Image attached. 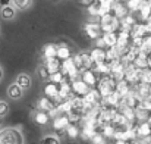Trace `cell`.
Instances as JSON below:
<instances>
[{"label": "cell", "mask_w": 151, "mask_h": 144, "mask_svg": "<svg viewBox=\"0 0 151 144\" xmlns=\"http://www.w3.org/2000/svg\"><path fill=\"white\" fill-rule=\"evenodd\" d=\"M72 82H69V81H65V82H62L60 84V88H59V96L60 98H63V100H66V98H69V97L72 96Z\"/></svg>", "instance_id": "8fae6325"}, {"label": "cell", "mask_w": 151, "mask_h": 144, "mask_svg": "<svg viewBox=\"0 0 151 144\" xmlns=\"http://www.w3.org/2000/svg\"><path fill=\"white\" fill-rule=\"evenodd\" d=\"M59 85L57 84H54V82H49L46 87H44V94L46 97H49L51 100H54L56 97H59Z\"/></svg>", "instance_id": "4fadbf2b"}, {"label": "cell", "mask_w": 151, "mask_h": 144, "mask_svg": "<svg viewBox=\"0 0 151 144\" xmlns=\"http://www.w3.org/2000/svg\"><path fill=\"white\" fill-rule=\"evenodd\" d=\"M66 134H68V137H69V138H76V137L79 135V130H78L75 125L69 124V127L66 128Z\"/></svg>", "instance_id": "e575fe53"}, {"label": "cell", "mask_w": 151, "mask_h": 144, "mask_svg": "<svg viewBox=\"0 0 151 144\" xmlns=\"http://www.w3.org/2000/svg\"><path fill=\"white\" fill-rule=\"evenodd\" d=\"M116 91H117L122 97H126L129 93H131L129 82H126L125 80H123V81H119V82H117V85H116Z\"/></svg>", "instance_id": "603a6c76"}, {"label": "cell", "mask_w": 151, "mask_h": 144, "mask_svg": "<svg viewBox=\"0 0 151 144\" xmlns=\"http://www.w3.org/2000/svg\"><path fill=\"white\" fill-rule=\"evenodd\" d=\"M22 93H24V88H21L16 82H15V84H10L9 88H7V94H9L10 98H13V100L21 98V97H22Z\"/></svg>", "instance_id": "9a60e30c"}, {"label": "cell", "mask_w": 151, "mask_h": 144, "mask_svg": "<svg viewBox=\"0 0 151 144\" xmlns=\"http://www.w3.org/2000/svg\"><path fill=\"white\" fill-rule=\"evenodd\" d=\"M43 56L44 59H53L57 57V46L56 44H47L43 50Z\"/></svg>", "instance_id": "cb8c5ba5"}, {"label": "cell", "mask_w": 151, "mask_h": 144, "mask_svg": "<svg viewBox=\"0 0 151 144\" xmlns=\"http://www.w3.org/2000/svg\"><path fill=\"white\" fill-rule=\"evenodd\" d=\"M81 57H82V62H84L85 69H91L93 65H94V60H93V57H91V53L82 51V53H81Z\"/></svg>", "instance_id": "f546056e"}, {"label": "cell", "mask_w": 151, "mask_h": 144, "mask_svg": "<svg viewBox=\"0 0 151 144\" xmlns=\"http://www.w3.org/2000/svg\"><path fill=\"white\" fill-rule=\"evenodd\" d=\"M65 81H68V78H66V75H65L62 71L54 72V74H51L50 75V82H54V84H62V82H65Z\"/></svg>", "instance_id": "f1b7e54d"}, {"label": "cell", "mask_w": 151, "mask_h": 144, "mask_svg": "<svg viewBox=\"0 0 151 144\" xmlns=\"http://www.w3.org/2000/svg\"><path fill=\"white\" fill-rule=\"evenodd\" d=\"M150 112H151V109H150Z\"/></svg>", "instance_id": "816d5d0a"}, {"label": "cell", "mask_w": 151, "mask_h": 144, "mask_svg": "<svg viewBox=\"0 0 151 144\" xmlns=\"http://www.w3.org/2000/svg\"><path fill=\"white\" fill-rule=\"evenodd\" d=\"M137 134L142 138H148L151 137V124L150 122H141L137 127Z\"/></svg>", "instance_id": "7c38bea8"}, {"label": "cell", "mask_w": 151, "mask_h": 144, "mask_svg": "<svg viewBox=\"0 0 151 144\" xmlns=\"http://www.w3.org/2000/svg\"><path fill=\"white\" fill-rule=\"evenodd\" d=\"M85 34L93 38V40H97L100 37V31H101V25L100 24H94V22H88L85 24Z\"/></svg>", "instance_id": "5b68a950"}, {"label": "cell", "mask_w": 151, "mask_h": 144, "mask_svg": "<svg viewBox=\"0 0 151 144\" xmlns=\"http://www.w3.org/2000/svg\"><path fill=\"white\" fill-rule=\"evenodd\" d=\"M40 75H41V78H43V80H47V78H50V72H49V69L46 68V65L40 68Z\"/></svg>", "instance_id": "b9f144b4"}, {"label": "cell", "mask_w": 151, "mask_h": 144, "mask_svg": "<svg viewBox=\"0 0 151 144\" xmlns=\"http://www.w3.org/2000/svg\"><path fill=\"white\" fill-rule=\"evenodd\" d=\"M116 85H117V82L113 80L111 75H104V77H101V80H99L97 90L101 94V97H107L113 91H116Z\"/></svg>", "instance_id": "7a4b0ae2"}, {"label": "cell", "mask_w": 151, "mask_h": 144, "mask_svg": "<svg viewBox=\"0 0 151 144\" xmlns=\"http://www.w3.org/2000/svg\"><path fill=\"white\" fill-rule=\"evenodd\" d=\"M41 144H60V141H59V138L54 137V135H47V137L43 138Z\"/></svg>", "instance_id": "f35d334b"}, {"label": "cell", "mask_w": 151, "mask_h": 144, "mask_svg": "<svg viewBox=\"0 0 151 144\" xmlns=\"http://www.w3.org/2000/svg\"><path fill=\"white\" fill-rule=\"evenodd\" d=\"M57 57H59L62 62L66 60V59H70V50H69V47H68L65 43H62V44L57 46Z\"/></svg>", "instance_id": "e0dca14e"}, {"label": "cell", "mask_w": 151, "mask_h": 144, "mask_svg": "<svg viewBox=\"0 0 151 144\" xmlns=\"http://www.w3.org/2000/svg\"><path fill=\"white\" fill-rule=\"evenodd\" d=\"M0 78H1V69H0Z\"/></svg>", "instance_id": "681fc988"}, {"label": "cell", "mask_w": 151, "mask_h": 144, "mask_svg": "<svg viewBox=\"0 0 151 144\" xmlns=\"http://www.w3.org/2000/svg\"><path fill=\"white\" fill-rule=\"evenodd\" d=\"M91 141H93V144H106V137L103 134H97Z\"/></svg>", "instance_id": "60d3db41"}, {"label": "cell", "mask_w": 151, "mask_h": 144, "mask_svg": "<svg viewBox=\"0 0 151 144\" xmlns=\"http://www.w3.org/2000/svg\"><path fill=\"white\" fill-rule=\"evenodd\" d=\"M72 91L75 96L84 97L87 93H90V85L82 80H75V81H72Z\"/></svg>", "instance_id": "277c9868"}, {"label": "cell", "mask_w": 151, "mask_h": 144, "mask_svg": "<svg viewBox=\"0 0 151 144\" xmlns=\"http://www.w3.org/2000/svg\"><path fill=\"white\" fill-rule=\"evenodd\" d=\"M13 1H15V6L18 9H27L32 3V0H13Z\"/></svg>", "instance_id": "d590c367"}, {"label": "cell", "mask_w": 151, "mask_h": 144, "mask_svg": "<svg viewBox=\"0 0 151 144\" xmlns=\"http://www.w3.org/2000/svg\"><path fill=\"white\" fill-rule=\"evenodd\" d=\"M128 10H129L128 6H125V4H122L119 1H116L113 4V15L116 18H119V19H123L125 16H128Z\"/></svg>", "instance_id": "30bf717a"}, {"label": "cell", "mask_w": 151, "mask_h": 144, "mask_svg": "<svg viewBox=\"0 0 151 144\" xmlns=\"http://www.w3.org/2000/svg\"><path fill=\"white\" fill-rule=\"evenodd\" d=\"M0 4L4 7V6H9L10 4V0H0Z\"/></svg>", "instance_id": "ee69618b"}, {"label": "cell", "mask_w": 151, "mask_h": 144, "mask_svg": "<svg viewBox=\"0 0 151 144\" xmlns=\"http://www.w3.org/2000/svg\"><path fill=\"white\" fill-rule=\"evenodd\" d=\"M7 112H9V106H7V103H6V101H0V118L6 116Z\"/></svg>", "instance_id": "ab89813d"}, {"label": "cell", "mask_w": 151, "mask_h": 144, "mask_svg": "<svg viewBox=\"0 0 151 144\" xmlns=\"http://www.w3.org/2000/svg\"><path fill=\"white\" fill-rule=\"evenodd\" d=\"M69 124H70V121H69L68 115H60V116L54 118L53 128H54L56 131H60V132H62L63 130H66V128L69 127Z\"/></svg>", "instance_id": "ba28073f"}, {"label": "cell", "mask_w": 151, "mask_h": 144, "mask_svg": "<svg viewBox=\"0 0 151 144\" xmlns=\"http://www.w3.org/2000/svg\"><path fill=\"white\" fill-rule=\"evenodd\" d=\"M46 68L49 69V72L54 74V72H59L60 68H62V60L59 57H53V59H46Z\"/></svg>", "instance_id": "9c48e42d"}, {"label": "cell", "mask_w": 151, "mask_h": 144, "mask_svg": "<svg viewBox=\"0 0 151 144\" xmlns=\"http://www.w3.org/2000/svg\"><path fill=\"white\" fill-rule=\"evenodd\" d=\"M139 12H141V18H142L144 21H150L151 19V7L148 3H145V4L141 7Z\"/></svg>", "instance_id": "d6a6232c"}, {"label": "cell", "mask_w": 151, "mask_h": 144, "mask_svg": "<svg viewBox=\"0 0 151 144\" xmlns=\"http://www.w3.org/2000/svg\"><path fill=\"white\" fill-rule=\"evenodd\" d=\"M145 27H147V33H151V19L148 21V24H147Z\"/></svg>", "instance_id": "f6af8a7d"}, {"label": "cell", "mask_w": 151, "mask_h": 144, "mask_svg": "<svg viewBox=\"0 0 151 144\" xmlns=\"http://www.w3.org/2000/svg\"><path fill=\"white\" fill-rule=\"evenodd\" d=\"M148 144H151V140H150V141H148Z\"/></svg>", "instance_id": "f907efd6"}, {"label": "cell", "mask_w": 151, "mask_h": 144, "mask_svg": "<svg viewBox=\"0 0 151 144\" xmlns=\"http://www.w3.org/2000/svg\"><path fill=\"white\" fill-rule=\"evenodd\" d=\"M128 144H142V143L138 141V140H132V141H128Z\"/></svg>", "instance_id": "bcb514c9"}, {"label": "cell", "mask_w": 151, "mask_h": 144, "mask_svg": "<svg viewBox=\"0 0 151 144\" xmlns=\"http://www.w3.org/2000/svg\"><path fill=\"white\" fill-rule=\"evenodd\" d=\"M100 25L103 33H116L117 30H120V19L111 13H107V15L101 16Z\"/></svg>", "instance_id": "3957f363"}, {"label": "cell", "mask_w": 151, "mask_h": 144, "mask_svg": "<svg viewBox=\"0 0 151 144\" xmlns=\"http://www.w3.org/2000/svg\"><path fill=\"white\" fill-rule=\"evenodd\" d=\"M97 47H100V48L107 47V46H106V41H104L103 37H99V38H97Z\"/></svg>", "instance_id": "7bdbcfd3"}, {"label": "cell", "mask_w": 151, "mask_h": 144, "mask_svg": "<svg viewBox=\"0 0 151 144\" xmlns=\"http://www.w3.org/2000/svg\"><path fill=\"white\" fill-rule=\"evenodd\" d=\"M97 125H84V130H82V137L85 140H93L96 135H97Z\"/></svg>", "instance_id": "2e32d148"}, {"label": "cell", "mask_w": 151, "mask_h": 144, "mask_svg": "<svg viewBox=\"0 0 151 144\" xmlns=\"http://www.w3.org/2000/svg\"><path fill=\"white\" fill-rule=\"evenodd\" d=\"M91 57H93V60H94V65L106 62V60H107V59H106V50H104V48H100V47H96L91 51Z\"/></svg>", "instance_id": "5bb4252c"}, {"label": "cell", "mask_w": 151, "mask_h": 144, "mask_svg": "<svg viewBox=\"0 0 151 144\" xmlns=\"http://www.w3.org/2000/svg\"><path fill=\"white\" fill-rule=\"evenodd\" d=\"M148 4H150V7H151V0H150V1H148Z\"/></svg>", "instance_id": "c3c4849f"}, {"label": "cell", "mask_w": 151, "mask_h": 144, "mask_svg": "<svg viewBox=\"0 0 151 144\" xmlns=\"http://www.w3.org/2000/svg\"><path fill=\"white\" fill-rule=\"evenodd\" d=\"M94 71H96L99 75H101V77H104V75H110V65H109V62L97 63L96 68H94Z\"/></svg>", "instance_id": "d4e9b609"}, {"label": "cell", "mask_w": 151, "mask_h": 144, "mask_svg": "<svg viewBox=\"0 0 151 144\" xmlns=\"http://www.w3.org/2000/svg\"><path fill=\"white\" fill-rule=\"evenodd\" d=\"M99 9H100V3L99 1H93L88 4V13L91 16H99Z\"/></svg>", "instance_id": "836d02e7"}, {"label": "cell", "mask_w": 151, "mask_h": 144, "mask_svg": "<svg viewBox=\"0 0 151 144\" xmlns=\"http://www.w3.org/2000/svg\"><path fill=\"white\" fill-rule=\"evenodd\" d=\"M0 144H24V137L16 128H4L0 131Z\"/></svg>", "instance_id": "6da1fadb"}, {"label": "cell", "mask_w": 151, "mask_h": 144, "mask_svg": "<svg viewBox=\"0 0 151 144\" xmlns=\"http://www.w3.org/2000/svg\"><path fill=\"white\" fill-rule=\"evenodd\" d=\"M103 38H104L107 47H114L117 44V34L116 33H104Z\"/></svg>", "instance_id": "44dd1931"}, {"label": "cell", "mask_w": 151, "mask_h": 144, "mask_svg": "<svg viewBox=\"0 0 151 144\" xmlns=\"http://www.w3.org/2000/svg\"><path fill=\"white\" fill-rule=\"evenodd\" d=\"M82 81H85L90 87H94L96 84H99L97 72L94 69H85V71H82Z\"/></svg>", "instance_id": "52a82bcc"}, {"label": "cell", "mask_w": 151, "mask_h": 144, "mask_svg": "<svg viewBox=\"0 0 151 144\" xmlns=\"http://www.w3.org/2000/svg\"><path fill=\"white\" fill-rule=\"evenodd\" d=\"M145 4V0H128V9L132 10V12H137V10H141V7Z\"/></svg>", "instance_id": "83f0119b"}, {"label": "cell", "mask_w": 151, "mask_h": 144, "mask_svg": "<svg viewBox=\"0 0 151 144\" xmlns=\"http://www.w3.org/2000/svg\"><path fill=\"white\" fill-rule=\"evenodd\" d=\"M116 131H117V128L110 124V125H106V127L103 128V135H104L106 138H114Z\"/></svg>", "instance_id": "4dcf8cb0"}, {"label": "cell", "mask_w": 151, "mask_h": 144, "mask_svg": "<svg viewBox=\"0 0 151 144\" xmlns=\"http://www.w3.org/2000/svg\"><path fill=\"white\" fill-rule=\"evenodd\" d=\"M73 62H75V66L82 72V71H85V66H84V62H82V57H81V53L79 54H76V56H73Z\"/></svg>", "instance_id": "8d00e7d4"}, {"label": "cell", "mask_w": 151, "mask_h": 144, "mask_svg": "<svg viewBox=\"0 0 151 144\" xmlns=\"http://www.w3.org/2000/svg\"><path fill=\"white\" fill-rule=\"evenodd\" d=\"M38 107H40L41 110H44V112H50L53 107H56V104L53 103L51 98L43 97V98H40V101H38Z\"/></svg>", "instance_id": "ffe728a7"}, {"label": "cell", "mask_w": 151, "mask_h": 144, "mask_svg": "<svg viewBox=\"0 0 151 144\" xmlns=\"http://www.w3.org/2000/svg\"><path fill=\"white\" fill-rule=\"evenodd\" d=\"M131 40H132L131 33H129V31H123V30H120L119 34H117V44H116V47H119V48L128 47V46H131V44H129Z\"/></svg>", "instance_id": "8992f818"}, {"label": "cell", "mask_w": 151, "mask_h": 144, "mask_svg": "<svg viewBox=\"0 0 151 144\" xmlns=\"http://www.w3.org/2000/svg\"><path fill=\"white\" fill-rule=\"evenodd\" d=\"M145 33H147V27L145 25H141V24H135L132 27V31H131V35L132 38H137V37H145Z\"/></svg>", "instance_id": "ac0fdd59"}, {"label": "cell", "mask_w": 151, "mask_h": 144, "mask_svg": "<svg viewBox=\"0 0 151 144\" xmlns=\"http://www.w3.org/2000/svg\"><path fill=\"white\" fill-rule=\"evenodd\" d=\"M16 84H18L21 88L27 90V88L31 87V77L27 75V74H21V75H18V78H16Z\"/></svg>", "instance_id": "d6986e66"}, {"label": "cell", "mask_w": 151, "mask_h": 144, "mask_svg": "<svg viewBox=\"0 0 151 144\" xmlns=\"http://www.w3.org/2000/svg\"><path fill=\"white\" fill-rule=\"evenodd\" d=\"M117 1H119V0H117Z\"/></svg>", "instance_id": "f5cc1de1"}, {"label": "cell", "mask_w": 151, "mask_h": 144, "mask_svg": "<svg viewBox=\"0 0 151 144\" xmlns=\"http://www.w3.org/2000/svg\"><path fill=\"white\" fill-rule=\"evenodd\" d=\"M49 118H50V115H49V112H44V110H38L37 113H35V122L37 124H40V125H46L47 122H49Z\"/></svg>", "instance_id": "4316f807"}, {"label": "cell", "mask_w": 151, "mask_h": 144, "mask_svg": "<svg viewBox=\"0 0 151 144\" xmlns=\"http://www.w3.org/2000/svg\"><path fill=\"white\" fill-rule=\"evenodd\" d=\"M116 144H128V141H123V140H116Z\"/></svg>", "instance_id": "7dc6e473"}, {"label": "cell", "mask_w": 151, "mask_h": 144, "mask_svg": "<svg viewBox=\"0 0 151 144\" xmlns=\"http://www.w3.org/2000/svg\"><path fill=\"white\" fill-rule=\"evenodd\" d=\"M141 82H145V84H150L151 85V69H144V71H142Z\"/></svg>", "instance_id": "74e56055"}, {"label": "cell", "mask_w": 151, "mask_h": 144, "mask_svg": "<svg viewBox=\"0 0 151 144\" xmlns=\"http://www.w3.org/2000/svg\"><path fill=\"white\" fill-rule=\"evenodd\" d=\"M148 57L150 56H145V54H139L137 59H135V62H134V65L138 68V69H147L148 68Z\"/></svg>", "instance_id": "484cf974"}, {"label": "cell", "mask_w": 151, "mask_h": 144, "mask_svg": "<svg viewBox=\"0 0 151 144\" xmlns=\"http://www.w3.org/2000/svg\"><path fill=\"white\" fill-rule=\"evenodd\" d=\"M1 16H3L4 19H12V18L15 16V7H12L10 4H9V6H4V7L1 9Z\"/></svg>", "instance_id": "1f68e13d"}, {"label": "cell", "mask_w": 151, "mask_h": 144, "mask_svg": "<svg viewBox=\"0 0 151 144\" xmlns=\"http://www.w3.org/2000/svg\"><path fill=\"white\" fill-rule=\"evenodd\" d=\"M119 110L123 113V116L128 119V122H134V121L137 119V112H135V109L128 107V106H123V107H120Z\"/></svg>", "instance_id": "7402d4cb"}]
</instances>
